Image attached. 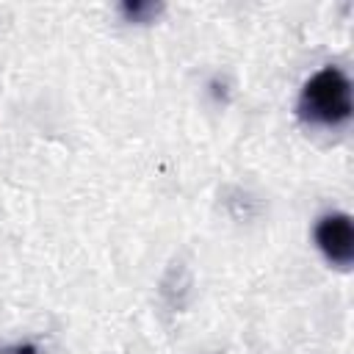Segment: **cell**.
<instances>
[{
    "mask_svg": "<svg viewBox=\"0 0 354 354\" xmlns=\"http://www.w3.org/2000/svg\"><path fill=\"white\" fill-rule=\"evenodd\" d=\"M0 354H36V346H33V343H25V346H6V348H0Z\"/></svg>",
    "mask_w": 354,
    "mask_h": 354,
    "instance_id": "obj_4",
    "label": "cell"
},
{
    "mask_svg": "<svg viewBox=\"0 0 354 354\" xmlns=\"http://www.w3.org/2000/svg\"><path fill=\"white\" fill-rule=\"evenodd\" d=\"M351 83L337 66L318 69L299 94V116L310 124L337 127L351 119Z\"/></svg>",
    "mask_w": 354,
    "mask_h": 354,
    "instance_id": "obj_1",
    "label": "cell"
},
{
    "mask_svg": "<svg viewBox=\"0 0 354 354\" xmlns=\"http://www.w3.org/2000/svg\"><path fill=\"white\" fill-rule=\"evenodd\" d=\"M160 8H163L160 3H149V0H127V3L119 6L122 17L127 22H149L160 14Z\"/></svg>",
    "mask_w": 354,
    "mask_h": 354,
    "instance_id": "obj_3",
    "label": "cell"
},
{
    "mask_svg": "<svg viewBox=\"0 0 354 354\" xmlns=\"http://www.w3.org/2000/svg\"><path fill=\"white\" fill-rule=\"evenodd\" d=\"M315 243L329 263L348 268L354 263V221H351V216H346V213L321 216L315 224Z\"/></svg>",
    "mask_w": 354,
    "mask_h": 354,
    "instance_id": "obj_2",
    "label": "cell"
}]
</instances>
